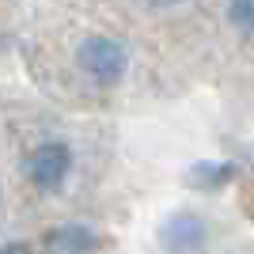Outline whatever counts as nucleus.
I'll return each instance as SVG.
<instances>
[{
    "label": "nucleus",
    "mask_w": 254,
    "mask_h": 254,
    "mask_svg": "<svg viewBox=\"0 0 254 254\" xmlns=\"http://www.w3.org/2000/svg\"><path fill=\"white\" fill-rule=\"evenodd\" d=\"M76 64L84 68L87 80L110 87L126 76V50H122V42H114V38L95 34V38H87V42L76 50Z\"/></svg>",
    "instance_id": "1"
},
{
    "label": "nucleus",
    "mask_w": 254,
    "mask_h": 254,
    "mask_svg": "<svg viewBox=\"0 0 254 254\" xmlns=\"http://www.w3.org/2000/svg\"><path fill=\"white\" fill-rule=\"evenodd\" d=\"M72 171V152L50 140V144H38L27 159V175H31L34 186H42V190H53V186H61L64 175Z\"/></svg>",
    "instance_id": "2"
},
{
    "label": "nucleus",
    "mask_w": 254,
    "mask_h": 254,
    "mask_svg": "<svg viewBox=\"0 0 254 254\" xmlns=\"http://www.w3.org/2000/svg\"><path fill=\"white\" fill-rule=\"evenodd\" d=\"M209 239V228H205L201 216L193 212H175L163 228H159V243L167 254H197Z\"/></svg>",
    "instance_id": "3"
},
{
    "label": "nucleus",
    "mask_w": 254,
    "mask_h": 254,
    "mask_svg": "<svg viewBox=\"0 0 254 254\" xmlns=\"http://www.w3.org/2000/svg\"><path fill=\"white\" fill-rule=\"evenodd\" d=\"M46 251L50 254H95L99 235L84 224H64V228L46 232Z\"/></svg>",
    "instance_id": "4"
},
{
    "label": "nucleus",
    "mask_w": 254,
    "mask_h": 254,
    "mask_svg": "<svg viewBox=\"0 0 254 254\" xmlns=\"http://www.w3.org/2000/svg\"><path fill=\"white\" fill-rule=\"evenodd\" d=\"M235 167L232 163H193L190 167V186H197V190H220L224 182H232Z\"/></svg>",
    "instance_id": "5"
},
{
    "label": "nucleus",
    "mask_w": 254,
    "mask_h": 254,
    "mask_svg": "<svg viewBox=\"0 0 254 254\" xmlns=\"http://www.w3.org/2000/svg\"><path fill=\"white\" fill-rule=\"evenodd\" d=\"M228 19L235 31L254 34V0H228Z\"/></svg>",
    "instance_id": "6"
},
{
    "label": "nucleus",
    "mask_w": 254,
    "mask_h": 254,
    "mask_svg": "<svg viewBox=\"0 0 254 254\" xmlns=\"http://www.w3.org/2000/svg\"><path fill=\"white\" fill-rule=\"evenodd\" d=\"M0 254H34L27 243H8V247H0Z\"/></svg>",
    "instance_id": "7"
},
{
    "label": "nucleus",
    "mask_w": 254,
    "mask_h": 254,
    "mask_svg": "<svg viewBox=\"0 0 254 254\" xmlns=\"http://www.w3.org/2000/svg\"><path fill=\"white\" fill-rule=\"evenodd\" d=\"M152 4H179V0H152Z\"/></svg>",
    "instance_id": "8"
}]
</instances>
